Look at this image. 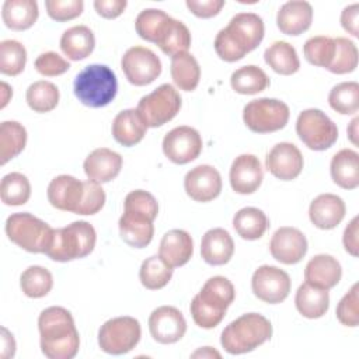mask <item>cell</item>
<instances>
[{
  "mask_svg": "<svg viewBox=\"0 0 359 359\" xmlns=\"http://www.w3.org/2000/svg\"><path fill=\"white\" fill-rule=\"evenodd\" d=\"M335 53L332 63L327 69L335 74H346L356 69L358 66V48L355 42L348 38H334Z\"/></svg>",
  "mask_w": 359,
  "mask_h": 359,
  "instance_id": "obj_47",
  "label": "cell"
},
{
  "mask_svg": "<svg viewBox=\"0 0 359 359\" xmlns=\"http://www.w3.org/2000/svg\"><path fill=\"white\" fill-rule=\"evenodd\" d=\"M184 188L187 195L196 202L213 201L222 192L220 172L209 164L196 165L185 174Z\"/></svg>",
  "mask_w": 359,
  "mask_h": 359,
  "instance_id": "obj_16",
  "label": "cell"
},
{
  "mask_svg": "<svg viewBox=\"0 0 359 359\" xmlns=\"http://www.w3.org/2000/svg\"><path fill=\"white\" fill-rule=\"evenodd\" d=\"M265 27L255 13H238L215 38V50L224 62H237L254 50L264 39Z\"/></svg>",
  "mask_w": 359,
  "mask_h": 359,
  "instance_id": "obj_2",
  "label": "cell"
},
{
  "mask_svg": "<svg viewBox=\"0 0 359 359\" xmlns=\"http://www.w3.org/2000/svg\"><path fill=\"white\" fill-rule=\"evenodd\" d=\"M359 285L355 283L337 306V318L345 327H358L359 324Z\"/></svg>",
  "mask_w": 359,
  "mask_h": 359,
  "instance_id": "obj_49",
  "label": "cell"
},
{
  "mask_svg": "<svg viewBox=\"0 0 359 359\" xmlns=\"http://www.w3.org/2000/svg\"><path fill=\"white\" fill-rule=\"evenodd\" d=\"M122 163L119 153L107 147H98L86 157L83 168L90 181L105 184L118 177Z\"/></svg>",
  "mask_w": 359,
  "mask_h": 359,
  "instance_id": "obj_21",
  "label": "cell"
},
{
  "mask_svg": "<svg viewBox=\"0 0 359 359\" xmlns=\"http://www.w3.org/2000/svg\"><path fill=\"white\" fill-rule=\"evenodd\" d=\"M171 20L172 17H170L163 10L146 8L137 14L135 20V28L142 39L157 45Z\"/></svg>",
  "mask_w": 359,
  "mask_h": 359,
  "instance_id": "obj_36",
  "label": "cell"
},
{
  "mask_svg": "<svg viewBox=\"0 0 359 359\" xmlns=\"http://www.w3.org/2000/svg\"><path fill=\"white\" fill-rule=\"evenodd\" d=\"M119 234L128 245L144 248L151 243L154 236L153 220L140 215L123 212L119 219Z\"/></svg>",
  "mask_w": 359,
  "mask_h": 359,
  "instance_id": "obj_27",
  "label": "cell"
},
{
  "mask_svg": "<svg viewBox=\"0 0 359 359\" xmlns=\"http://www.w3.org/2000/svg\"><path fill=\"white\" fill-rule=\"evenodd\" d=\"M290 116L289 107L276 98H258L245 104L243 121L255 133H271L286 126Z\"/></svg>",
  "mask_w": 359,
  "mask_h": 359,
  "instance_id": "obj_9",
  "label": "cell"
},
{
  "mask_svg": "<svg viewBox=\"0 0 359 359\" xmlns=\"http://www.w3.org/2000/svg\"><path fill=\"white\" fill-rule=\"evenodd\" d=\"M126 0H95L94 8L104 18H116L126 8Z\"/></svg>",
  "mask_w": 359,
  "mask_h": 359,
  "instance_id": "obj_54",
  "label": "cell"
},
{
  "mask_svg": "<svg viewBox=\"0 0 359 359\" xmlns=\"http://www.w3.org/2000/svg\"><path fill=\"white\" fill-rule=\"evenodd\" d=\"M202 137L191 126L182 125L171 129L163 139V151L174 164H188L199 157L202 151Z\"/></svg>",
  "mask_w": 359,
  "mask_h": 359,
  "instance_id": "obj_14",
  "label": "cell"
},
{
  "mask_svg": "<svg viewBox=\"0 0 359 359\" xmlns=\"http://www.w3.org/2000/svg\"><path fill=\"white\" fill-rule=\"evenodd\" d=\"M181 109V95L168 83L158 86L150 94L143 95L136 111L147 128H158L170 122Z\"/></svg>",
  "mask_w": 359,
  "mask_h": 359,
  "instance_id": "obj_8",
  "label": "cell"
},
{
  "mask_svg": "<svg viewBox=\"0 0 359 359\" xmlns=\"http://www.w3.org/2000/svg\"><path fill=\"white\" fill-rule=\"evenodd\" d=\"M149 331L158 344H174L185 335L187 321L177 307L160 306L149 316Z\"/></svg>",
  "mask_w": 359,
  "mask_h": 359,
  "instance_id": "obj_15",
  "label": "cell"
},
{
  "mask_svg": "<svg viewBox=\"0 0 359 359\" xmlns=\"http://www.w3.org/2000/svg\"><path fill=\"white\" fill-rule=\"evenodd\" d=\"M46 194L53 208L76 213L84 194V182L72 175L62 174L49 182Z\"/></svg>",
  "mask_w": 359,
  "mask_h": 359,
  "instance_id": "obj_20",
  "label": "cell"
},
{
  "mask_svg": "<svg viewBox=\"0 0 359 359\" xmlns=\"http://www.w3.org/2000/svg\"><path fill=\"white\" fill-rule=\"evenodd\" d=\"M105 205V192L101 184L84 181V194L76 210V215H95Z\"/></svg>",
  "mask_w": 359,
  "mask_h": 359,
  "instance_id": "obj_50",
  "label": "cell"
},
{
  "mask_svg": "<svg viewBox=\"0 0 359 359\" xmlns=\"http://www.w3.org/2000/svg\"><path fill=\"white\" fill-rule=\"evenodd\" d=\"M303 53L309 63L328 69L335 53L334 38L325 35L311 36L303 45Z\"/></svg>",
  "mask_w": 359,
  "mask_h": 359,
  "instance_id": "obj_45",
  "label": "cell"
},
{
  "mask_svg": "<svg viewBox=\"0 0 359 359\" xmlns=\"http://www.w3.org/2000/svg\"><path fill=\"white\" fill-rule=\"evenodd\" d=\"M358 222H359V217L355 216L349 222V224L345 227L344 237H342L344 247H345L346 252H349L352 257H358V248H359V244H358Z\"/></svg>",
  "mask_w": 359,
  "mask_h": 359,
  "instance_id": "obj_56",
  "label": "cell"
},
{
  "mask_svg": "<svg viewBox=\"0 0 359 359\" xmlns=\"http://www.w3.org/2000/svg\"><path fill=\"white\" fill-rule=\"evenodd\" d=\"M191 356H192V358H198V356H201V358H213V356L220 358V353H219L217 351L212 349L210 346H205V348H202V349L195 351Z\"/></svg>",
  "mask_w": 359,
  "mask_h": 359,
  "instance_id": "obj_58",
  "label": "cell"
},
{
  "mask_svg": "<svg viewBox=\"0 0 359 359\" xmlns=\"http://www.w3.org/2000/svg\"><path fill=\"white\" fill-rule=\"evenodd\" d=\"M39 10L35 0H6L1 7V18L7 28L24 31L38 20Z\"/></svg>",
  "mask_w": 359,
  "mask_h": 359,
  "instance_id": "obj_32",
  "label": "cell"
},
{
  "mask_svg": "<svg viewBox=\"0 0 359 359\" xmlns=\"http://www.w3.org/2000/svg\"><path fill=\"white\" fill-rule=\"evenodd\" d=\"M332 181L344 189L359 185V154L352 149H342L334 154L330 164Z\"/></svg>",
  "mask_w": 359,
  "mask_h": 359,
  "instance_id": "obj_29",
  "label": "cell"
},
{
  "mask_svg": "<svg viewBox=\"0 0 359 359\" xmlns=\"http://www.w3.org/2000/svg\"><path fill=\"white\" fill-rule=\"evenodd\" d=\"M313 21V7L307 1H287L276 15V25L285 35L297 36L306 32Z\"/></svg>",
  "mask_w": 359,
  "mask_h": 359,
  "instance_id": "obj_24",
  "label": "cell"
},
{
  "mask_svg": "<svg viewBox=\"0 0 359 359\" xmlns=\"http://www.w3.org/2000/svg\"><path fill=\"white\" fill-rule=\"evenodd\" d=\"M36 72L46 77H55L66 73L70 69V63L56 52L41 53L34 63Z\"/></svg>",
  "mask_w": 359,
  "mask_h": 359,
  "instance_id": "obj_52",
  "label": "cell"
},
{
  "mask_svg": "<svg viewBox=\"0 0 359 359\" xmlns=\"http://www.w3.org/2000/svg\"><path fill=\"white\" fill-rule=\"evenodd\" d=\"M146 130L147 126L135 108L121 111L112 122V136L125 147L137 144L144 137Z\"/></svg>",
  "mask_w": 359,
  "mask_h": 359,
  "instance_id": "obj_28",
  "label": "cell"
},
{
  "mask_svg": "<svg viewBox=\"0 0 359 359\" xmlns=\"http://www.w3.org/2000/svg\"><path fill=\"white\" fill-rule=\"evenodd\" d=\"M121 67L133 86H147L161 74V62L158 56L149 48L132 46L122 59Z\"/></svg>",
  "mask_w": 359,
  "mask_h": 359,
  "instance_id": "obj_12",
  "label": "cell"
},
{
  "mask_svg": "<svg viewBox=\"0 0 359 359\" xmlns=\"http://www.w3.org/2000/svg\"><path fill=\"white\" fill-rule=\"evenodd\" d=\"M1 332H3V338H1V344H3L1 356L3 358H11V356H14V352H15V341L13 338V334H10L7 328L3 327Z\"/></svg>",
  "mask_w": 359,
  "mask_h": 359,
  "instance_id": "obj_57",
  "label": "cell"
},
{
  "mask_svg": "<svg viewBox=\"0 0 359 359\" xmlns=\"http://www.w3.org/2000/svg\"><path fill=\"white\" fill-rule=\"evenodd\" d=\"M269 226L266 215L254 206L240 209L233 217V227L236 233L244 240L261 238Z\"/></svg>",
  "mask_w": 359,
  "mask_h": 359,
  "instance_id": "obj_33",
  "label": "cell"
},
{
  "mask_svg": "<svg viewBox=\"0 0 359 359\" xmlns=\"http://www.w3.org/2000/svg\"><path fill=\"white\" fill-rule=\"evenodd\" d=\"M45 7L48 15L59 22L70 21L83 13V0H46Z\"/></svg>",
  "mask_w": 359,
  "mask_h": 359,
  "instance_id": "obj_51",
  "label": "cell"
},
{
  "mask_svg": "<svg viewBox=\"0 0 359 359\" xmlns=\"http://www.w3.org/2000/svg\"><path fill=\"white\" fill-rule=\"evenodd\" d=\"M188 10L199 18H212L224 7V0H187Z\"/></svg>",
  "mask_w": 359,
  "mask_h": 359,
  "instance_id": "obj_53",
  "label": "cell"
},
{
  "mask_svg": "<svg viewBox=\"0 0 359 359\" xmlns=\"http://www.w3.org/2000/svg\"><path fill=\"white\" fill-rule=\"evenodd\" d=\"M303 156L297 146L289 142L275 144L265 157L266 170L278 180L290 181L300 175L303 170Z\"/></svg>",
  "mask_w": 359,
  "mask_h": 359,
  "instance_id": "obj_17",
  "label": "cell"
},
{
  "mask_svg": "<svg viewBox=\"0 0 359 359\" xmlns=\"http://www.w3.org/2000/svg\"><path fill=\"white\" fill-rule=\"evenodd\" d=\"M264 180V171L258 157L240 154L230 167V185L234 192L247 195L255 192Z\"/></svg>",
  "mask_w": 359,
  "mask_h": 359,
  "instance_id": "obj_19",
  "label": "cell"
},
{
  "mask_svg": "<svg viewBox=\"0 0 359 359\" xmlns=\"http://www.w3.org/2000/svg\"><path fill=\"white\" fill-rule=\"evenodd\" d=\"M1 93H3V102H1V108H4L6 105H7V102H8V98L13 95V91H11V88L8 87V84L7 83H1Z\"/></svg>",
  "mask_w": 359,
  "mask_h": 359,
  "instance_id": "obj_60",
  "label": "cell"
},
{
  "mask_svg": "<svg viewBox=\"0 0 359 359\" xmlns=\"http://www.w3.org/2000/svg\"><path fill=\"white\" fill-rule=\"evenodd\" d=\"M358 20H359V4H351L345 7L341 13V25L342 28L349 32L353 36H359V29H358Z\"/></svg>",
  "mask_w": 359,
  "mask_h": 359,
  "instance_id": "obj_55",
  "label": "cell"
},
{
  "mask_svg": "<svg viewBox=\"0 0 359 359\" xmlns=\"http://www.w3.org/2000/svg\"><path fill=\"white\" fill-rule=\"evenodd\" d=\"M73 91L83 105L101 108L115 98L118 80L111 67L93 63L77 73L73 81Z\"/></svg>",
  "mask_w": 359,
  "mask_h": 359,
  "instance_id": "obj_5",
  "label": "cell"
},
{
  "mask_svg": "<svg viewBox=\"0 0 359 359\" xmlns=\"http://www.w3.org/2000/svg\"><path fill=\"white\" fill-rule=\"evenodd\" d=\"M6 234L28 252H46L53 237V229L36 216L22 212L13 213L6 220Z\"/></svg>",
  "mask_w": 359,
  "mask_h": 359,
  "instance_id": "obj_7",
  "label": "cell"
},
{
  "mask_svg": "<svg viewBox=\"0 0 359 359\" xmlns=\"http://www.w3.org/2000/svg\"><path fill=\"white\" fill-rule=\"evenodd\" d=\"M41 351L49 359H72L80 348L79 331L72 313L60 306L41 311L38 317Z\"/></svg>",
  "mask_w": 359,
  "mask_h": 359,
  "instance_id": "obj_1",
  "label": "cell"
},
{
  "mask_svg": "<svg viewBox=\"0 0 359 359\" xmlns=\"http://www.w3.org/2000/svg\"><path fill=\"white\" fill-rule=\"evenodd\" d=\"M345 213V202L335 194H321L316 196L309 208L310 222L321 230L337 227L344 220Z\"/></svg>",
  "mask_w": 359,
  "mask_h": 359,
  "instance_id": "obj_22",
  "label": "cell"
},
{
  "mask_svg": "<svg viewBox=\"0 0 359 359\" xmlns=\"http://www.w3.org/2000/svg\"><path fill=\"white\" fill-rule=\"evenodd\" d=\"M95 241V229L88 222L79 220L66 227L53 229L52 243L45 254L57 262L73 261L93 252Z\"/></svg>",
  "mask_w": 359,
  "mask_h": 359,
  "instance_id": "obj_6",
  "label": "cell"
},
{
  "mask_svg": "<svg viewBox=\"0 0 359 359\" xmlns=\"http://www.w3.org/2000/svg\"><path fill=\"white\" fill-rule=\"evenodd\" d=\"M172 278V268L168 266L158 255L146 258L139 269L140 283L149 290L163 289Z\"/></svg>",
  "mask_w": 359,
  "mask_h": 359,
  "instance_id": "obj_40",
  "label": "cell"
},
{
  "mask_svg": "<svg viewBox=\"0 0 359 359\" xmlns=\"http://www.w3.org/2000/svg\"><path fill=\"white\" fill-rule=\"evenodd\" d=\"M27 144V130L17 121H4L0 125V157L1 164L17 157Z\"/></svg>",
  "mask_w": 359,
  "mask_h": 359,
  "instance_id": "obj_38",
  "label": "cell"
},
{
  "mask_svg": "<svg viewBox=\"0 0 359 359\" xmlns=\"http://www.w3.org/2000/svg\"><path fill=\"white\" fill-rule=\"evenodd\" d=\"M294 304L297 311L306 318H320L323 317L330 307V294L327 289L317 287L304 282L299 286Z\"/></svg>",
  "mask_w": 359,
  "mask_h": 359,
  "instance_id": "obj_30",
  "label": "cell"
},
{
  "mask_svg": "<svg viewBox=\"0 0 359 359\" xmlns=\"http://www.w3.org/2000/svg\"><path fill=\"white\" fill-rule=\"evenodd\" d=\"M330 107L341 115H352L359 109V84L344 81L332 87L328 94Z\"/></svg>",
  "mask_w": 359,
  "mask_h": 359,
  "instance_id": "obj_42",
  "label": "cell"
},
{
  "mask_svg": "<svg viewBox=\"0 0 359 359\" xmlns=\"http://www.w3.org/2000/svg\"><path fill=\"white\" fill-rule=\"evenodd\" d=\"M271 255L285 265H293L303 259L307 252V238L296 227L278 229L269 243Z\"/></svg>",
  "mask_w": 359,
  "mask_h": 359,
  "instance_id": "obj_18",
  "label": "cell"
},
{
  "mask_svg": "<svg viewBox=\"0 0 359 359\" xmlns=\"http://www.w3.org/2000/svg\"><path fill=\"white\" fill-rule=\"evenodd\" d=\"M140 323L130 316H121L105 321L98 330V345L109 355L130 352L140 341Z\"/></svg>",
  "mask_w": 359,
  "mask_h": 359,
  "instance_id": "obj_11",
  "label": "cell"
},
{
  "mask_svg": "<svg viewBox=\"0 0 359 359\" xmlns=\"http://www.w3.org/2000/svg\"><path fill=\"white\" fill-rule=\"evenodd\" d=\"M342 276L341 264L330 254L314 255L304 268V279L310 285L330 290Z\"/></svg>",
  "mask_w": 359,
  "mask_h": 359,
  "instance_id": "obj_26",
  "label": "cell"
},
{
  "mask_svg": "<svg viewBox=\"0 0 359 359\" xmlns=\"http://www.w3.org/2000/svg\"><path fill=\"white\" fill-rule=\"evenodd\" d=\"M59 88L46 80H39L32 83L25 93V100L28 107L34 112L45 114L50 112L59 104Z\"/></svg>",
  "mask_w": 359,
  "mask_h": 359,
  "instance_id": "obj_39",
  "label": "cell"
},
{
  "mask_svg": "<svg viewBox=\"0 0 359 359\" xmlns=\"http://www.w3.org/2000/svg\"><path fill=\"white\" fill-rule=\"evenodd\" d=\"M230 84L236 93L252 95L264 91L269 86V77L261 67L255 65H247L231 73Z\"/></svg>",
  "mask_w": 359,
  "mask_h": 359,
  "instance_id": "obj_37",
  "label": "cell"
},
{
  "mask_svg": "<svg viewBox=\"0 0 359 359\" xmlns=\"http://www.w3.org/2000/svg\"><path fill=\"white\" fill-rule=\"evenodd\" d=\"M296 133L310 150L316 151L330 149L338 139L337 125L325 112L317 108H309L299 114Z\"/></svg>",
  "mask_w": 359,
  "mask_h": 359,
  "instance_id": "obj_10",
  "label": "cell"
},
{
  "mask_svg": "<svg viewBox=\"0 0 359 359\" xmlns=\"http://www.w3.org/2000/svg\"><path fill=\"white\" fill-rule=\"evenodd\" d=\"M234 254V241L222 227L208 230L201 241V255L209 265H224Z\"/></svg>",
  "mask_w": 359,
  "mask_h": 359,
  "instance_id": "obj_25",
  "label": "cell"
},
{
  "mask_svg": "<svg viewBox=\"0 0 359 359\" xmlns=\"http://www.w3.org/2000/svg\"><path fill=\"white\" fill-rule=\"evenodd\" d=\"M27 63V50L24 45L14 39H6L0 43V72L6 76H18Z\"/></svg>",
  "mask_w": 359,
  "mask_h": 359,
  "instance_id": "obj_46",
  "label": "cell"
},
{
  "mask_svg": "<svg viewBox=\"0 0 359 359\" xmlns=\"http://www.w3.org/2000/svg\"><path fill=\"white\" fill-rule=\"evenodd\" d=\"M157 46L171 57L178 53L188 52L191 46V32L188 27L184 22L172 18L164 35L157 42Z\"/></svg>",
  "mask_w": 359,
  "mask_h": 359,
  "instance_id": "obj_44",
  "label": "cell"
},
{
  "mask_svg": "<svg viewBox=\"0 0 359 359\" xmlns=\"http://www.w3.org/2000/svg\"><path fill=\"white\" fill-rule=\"evenodd\" d=\"M95 46L93 31L87 25H74L66 29L60 38V49L70 60H83L91 55Z\"/></svg>",
  "mask_w": 359,
  "mask_h": 359,
  "instance_id": "obj_31",
  "label": "cell"
},
{
  "mask_svg": "<svg viewBox=\"0 0 359 359\" xmlns=\"http://www.w3.org/2000/svg\"><path fill=\"white\" fill-rule=\"evenodd\" d=\"M123 212L140 215L154 222L158 215V203L150 192L135 189L126 195L123 202Z\"/></svg>",
  "mask_w": 359,
  "mask_h": 359,
  "instance_id": "obj_48",
  "label": "cell"
},
{
  "mask_svg": "<svg viewBox=\"0 0 359 359\" xmlns=\"http://www.w3.org/2000/svg\"><path fill=\"white\" fill-rule=\"evenodd\" d=\"M170 73L175 86L182 91H194L201 79V67L195 56L188 52L171 57Z\"/></svg>",
  "mask_w": 359,
  "mask_h": 359,
  "instance_id": "obj_35",
  "label": "cell"
},
{
  "mask_svg": "<svg viewBox=\"0 0 359 359\" xmlns=\"http://www.w3.org/2000/svg\"><path fill=\"white\" fill-rule=\"evenodd\" d=\"M264 59L273 72L282 76H290L300 69L296 49L285 41H276L269 45L264 52Z\"/></svg>",
  "mask_w": 359,
  "mask_h": 359,
  "instance_id": "obj_34",
  "label": "cell"
},
{
  "mask_svg": "<svg viewBox=\"0 0 359 359\" xmlns=\"http://www.w3.org/2000/svg\"><path fill=\"white\" fill-rule=\"evenodd\" d=\"M271 337L272 325L269 320L258 313H247L222 331L220 344L227 353L241 355L261 346Z\"/></svg>",
  "mask_w": 359,
  "mask_h": 359,
  "instance_id": "obj_4",
  "label": "cell"
},
{
  "mask_svg": "<svg viewBox=\"0 0 359 359\" xmlns=\"http://www.w3.org/2000/svg\"><path fill=\"white\" fill-rule=\"evenodd\" d=\"M292 287L290 276L280 268L272 265H261L251 278L252 293L262 302L278 304L283 302Z\"/></svg>",
  "mask_w": 359,
  "mask_h": 359,
  "instance_id": "obj_13",
  "label": "cell"
},
{
  "mask_svg": "<svg viewBox=\"0 0 359 359\" xmlns=\"http://www.w3.org/2000/svg\"><path fill=\"white\" fill-rule=\"evenodd\" d=\"M1 202L7 206H20L31 196V184L21 172H10L3 177L0 184Z\"/></svg>",
  "mask_w": 359,
  "mask_h": 359,
  "instance_id": "obj_43",
  "label": "cell"
},
{
  "mask_svg": "<svg viewBox=\"0 0 359 359\" xmlns=\"http://www.w3.org/2000/svg\"><path fill=\"white\" fill-rule=\"evenodd\" d=\"M358 123H359V118L356 116V118L352 119L351 125L348 126V136H349V139L353 144H358V139H356V136H358Z\"/></svg>",
  "mask_w": 359,
  "mask_h": 359,
  "instance_id": "obj_59",
  "label": "cell"
},
{
  "mask_svg": "<svg viewBox=\"0 0 359 359\" xmlns=\"http://www.w3.org/2000/svg\"><path fill=\"white\" fill-rule=\"evenodd\" d=\"M194 252V241L188 231L181 229L168 230L158 247V257L171 268L185 265Z\"/></svg>",
  "mask_w": 359,
  "mask_h": 359,
  "instance_id": "obj_23",
  "label": "cell"
},
{
  "mask_svg": "<svg viewBox=\"0 0 359 359\" xmlns=\"http://www.w3.org/2000/svg\"><path fill=\"white\" fill-rule=\"evenodd\" d=\"M20 286L25 296L39 299L50 292L53 286V276L46 268L41 265H31L21 273Z\"/></svg>",
  "mask_w": 359,
  "mask_h": 359,
  "instance_id": "obj_41",
  "label": "cell"
},
{
  "mask_svg": "<svg viewBox=\"0 0 359 359\" xmlns=\"http://www.w3.org/2000/svg\"><path fill=\"white\" fill-rule=\"evenodd\" d=\"M234 297L236 289L227 278L220 275L209 278L189 306L195 324L206 330L219 325Z\"/></svg>",
  "mask_w": 359,
  "mask_h": 359,
  "instance_id": "obj_3",
  "label": "cell"
}]
</instances>
